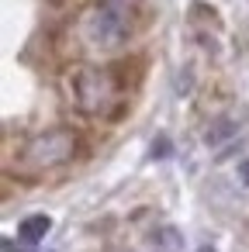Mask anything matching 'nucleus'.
<instances>
[{"mask_svg":"<svg viewBox=\"0 0 249 252\" xmlns=\"http://www.w3.org/2000/svg\"><path fill=\"white\" fill-rule=\"evenodd\" d=\"M66 90L73 107L87 118H114L125 104L121 80L114 76V69L104 66H76L66 80Z\"/></svg>","mask_w":249,"mask_h":252,"instance_id":"obj_1","label":"nucleus"},{"mask_svg":"<svg viewBox=\"0 0 249 252\" xmlns=\"http://www.w3.org/2000/svg\"><path fill=\"white\" fill-rule=\"evenodd\" d=\"M132 35V0H97L83 18V38L90 49H121Z\"/></svg>","mask_w":249,"mask_h":252,"instance_id":"obj_2","label":"nucleus"},{"mask_svg":"<svg viewBox=\"0 0 249 252\" xmlns=\"http://www.w3.org/2000/svg\"><path fill=\"white\" fill-rule=\"evenodd\" d=\"M73 156H76V131L73 128H49V131L35 135L21 149L18 166H21V173L38 176V173H49V169L66 166Z\"/></svg>","mask_w":249,"mask_h":252,"instance_id":"obj_3","label":"nucleus"},{"mask_svg":"<svg viewBox=\"0 0 249 252\" xmlns=\"http://www.w3.org/2000/svg\"><path fill=\"white\" fill-rule=\"evenodd\" d=\"M49 228H52V218H49V214H32V218H25V221L18 224V235H21L25 242H42V238L49 235Z\"/></svg>","mask_w":249,"mask_h":252,"instance_id":"obj_4","label":"nucleus"},{"mask_svg":"<svg viewBox=\"0 0 249 252\" xmlns=\"http://www.w3.org/2000/svg\"><path fill=\"white\" fill-rule=\"evenodd\" d=\"M239 128H235V121H228V118H221V121H214L211 128H208V135H204V142L208 145H221L225 138H232Z\"/></svg>","mask_w":249,"mask_h":252,"instance_id":"obj_5","label":"nucleus"},{"mask_svg":"<svg viewBox=\"0 0 249 252\" xmlns=\"http://www.w3.org/2000/svg\"><path fill=\"white\" fill-rule=\"evenodd\" d=\"M152 242H156L159 249H166V252H177V249H180V235H177L173 228H163V231H159Z\"/></svg>","mask_w":249,"mask_h":252,"instance_id":"obj_6","label":"nucleus"},{"mask_svg":"<svg viewBox=\"0 0 249 252\" xmlns=\"http://www.w3.org/2000/svg\"><path fill=\"white\" fill-rule=\"evenodd\" d=\"M170 152H173L170 138H156V142H152V152H149V156H152V159H166Z\"/></svg>","mask_w":249,"mask_h":252,"instance_id":"obj_7","label":"nucleus"},{"mask_svg":"<svg viewBox=\"0 0 249 252\" xmlns=\"http://www.w3.org/2000/svg\"><path fill=\"white\" fill-rule=\"evenodd\" d=\"M32 245H35V242H25V238H21V242L4 238V252H32Z\"/></svg>","mask_w":249,"mask_h":252,"instance_id":"obj_8","label":"nucleus"},{"mask_svg":"<svg viewBox=\"0 0 249 252\" xmlns=\"http://www.w3.org/2000/svg\"><path fill=\"white\" fill-rule=\"evenodd\" d=\"M239 180H242V187H249V159L239 162Z\"/></svg>","mask_w":249,"mask_h":252,"instance_id":"obj_9","label":"nucleus"},{"mask_svg":"<svg viewBox=\"0 0 249 252\" xmlns=\"http://www.w3.org/2000/svg\"><path fill=\"white\" fill-rule=\"evenodd\" d=\"M52 4H70V0H52Z\"/></svg>","mask_w":249,"mask_h":252,"instance_id":"obj_10","label":"nucleus"}]
</instances>
